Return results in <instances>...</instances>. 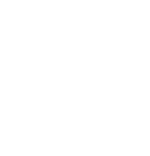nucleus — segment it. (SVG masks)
I'll return each mask as SVG.
<instances>
[]
</instances>
